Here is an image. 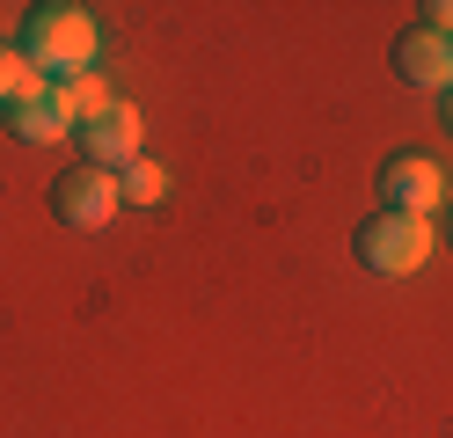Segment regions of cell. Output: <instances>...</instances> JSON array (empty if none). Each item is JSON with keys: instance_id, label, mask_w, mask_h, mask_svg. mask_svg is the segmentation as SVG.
I'll return each mask as SVG.
<instances>
[{"instance_id": "4fadbf2b", "label": "cell", "mask_w": 453, "mask_h": 438, "mask_svg": "<svg viewBox=\"0 0 453 438\" xmlns=\"http://www.w3.org/2000/svg\"><path fill=\"white\" fill-rule=\"evenodd\" d=\"M446 242H453V219H446Z\"/></svg>"}, {"instance_id": "7a4b0ae2", "label": "cell", "mask_w": 453, "mask_h": 438, "mask_svg": "<svg viewBox=\"0 0 453 438\" xmlns=\"http://www.w3.org/2000/svg\"><path fill=\"white\" fill-rule=\"evenodd\" d=\"M351 256H358L373 278H410V271H424V256H432V219L373 212V219L351 234Z\"/></svg>"}, {"instance_id": "8992f818", "label": "cell", "mask_w": 453, "mask_h": 438, "mask_svg": "<svg viewBox=\"0 0 453 438\" xmlns=\"http://www.w3.org/2000/svg\"><path fill=\"white\" fill-rule=\"evenodd\" d=\"M395 73H403L410 88H453V37H439V29L410 22L403 37H395Z\"/></svg>"}, {"instance_id": "ba28073f", "label": "cell", "mask_w": 453, "mask_h": 438, "mask_svg": "<svg viewBox=\"0 0 453 438\" xmlns=\"http://www.w3.org/2000/svg\"><path fill=\"white\" fill-rule=\"evenodd\" d=\"M51 103H59V110H66V125L81 132L88 117H103L118 96H110V81H103V73H66V81H51Z\"/></svg>"}, {"instance_id": "5b68a950", "label": "cell", "mask_w": 453, "mask_h": 438, "mask_svg": "<svg viewBox=\"0 0 453 438\" xmlns=\"http://www.w3.org/2000/svg\"><path fill=\"white\" fill-rule=\"evenodd\" d=\"M73 146H81V161H88V168L125 175V168L139 161V110H132V103H110L103 117H88V125L73 132Z\"/></svg>"}, {"instance_id": "9c48e42d", "label": "cell", "mask_w": 453, "mask_h": 438, "mask_svg": "<svg viewBox=\"0 0 453 438\" xmlns=\"http://www.w3.org/2000/svg\"><path fill=\"white\" fill-rule=\"evenodd\" d=\"M44 88H51V81H44L37 66H30V58H22V44H0V103L15 110V103L44 96Z\"/></svg>"}, {"instance_id": "30bf717a", "label": "cell", "mask_w": 453, "mask_h": 438, "mask_svg": "<svg viewBox=\"0 0 453 438\" xmlns=\"http://www.w3.org/2000/svg\"><path fill=\"white\" fill-rule=\"evenodd\" d=\"M118 190H125V204H161V197H168V168L139 154V161L118 175Z\"/></svg>"}, {"instance_id": "52a82bcc", "label": "cell", "mask_w": 453, "mask_h": 438, "mask_svg": "<svg viewBox=\"0 0 453 438\" xmlns=\"http://www.w3.org/2000/svg\"><path fill=\"white\" fill-rule=\"evenodd\" d=\"M8 132H15L22 146H51V139H73L66 110L51 103V88H44V96H30V103H15V110H8Z\"/></svg>"}, {"instance_id": "6da1fadb", "label": "cell", "mask_w": 453, "mask_h": 438, "mask_svg": "<svg viewBox=\"0 0 453 438\" xmlns=\"http://www.w3.org/2000/svg\"><path fill=\"white\" fill-rule=\"evenodd\" d=\"M22 58H30L44 81L88 73L96 66V15L73 8V0H44V8H30V15H22Z\"/></svg>"}, {"instance_id": "7c38bea8", "label": "cell", "mask_w": 453, "mask_h": 438, "mask_svg": "<svg viewBox=\"0 0 453 438\" xmlns=\"http://www.w3.org/2000/svg\"><path fill=\"white\" fill-rule=\"evenodd\" d=\"M439 110H446V132H453V88H446V96H439Z\"/></svg>"}, {"instance_id": "8fae6325", "label": "cell", "mask_w": 453, "mask_h": 438, "mask_svg": "<svg viewBox=\"0 0 453 438\" xmlns=\"http://www.w3.org/2000/svg\"><path fill=\"white\" fill-rule=\"evenodd\" d=\"M424 29H439V37H453V0H424Z\"/></svg>"}, {"instance_id": "3957f363", "label": "cell", "mask_w": 453, "mask_h": 438, "mask_svg": "<svg viewBox=\"0 0 453 438\" xmlns=\"http://www.w3.org/2000/svg\"><path fill=\"white\" fill-rule=\"evenodd\" d=\"M118 204H125V190H118V175L110 168H66L59 183H51V212H59L73 234H96V227H110L118 219Z\"/></svg>"}, {"instance_id": "277c9868", "label": "cell", "mask_w": 453, "mask_h": 438, "mask_svg": "<svg viewBox=\"0 0 453 438\" xmlns=\"http://www.w3.org/2000/svg\"><path fill=\"white\" fill-rule=\"evenodd\" d=\"M439 197H446V175H439L432 154H388V161H380V212L432 219Z\"/></svg>"}]
</instances>
